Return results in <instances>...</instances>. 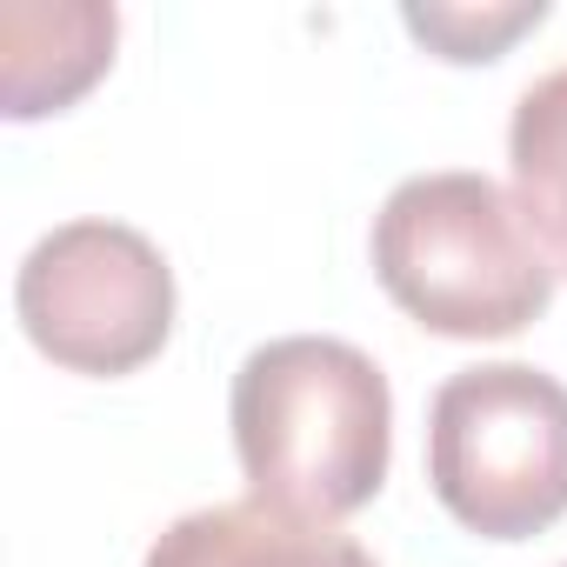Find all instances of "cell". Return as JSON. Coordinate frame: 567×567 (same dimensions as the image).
Returning <instances> with one entry per match:
<instances>
[{
	"label": "cell",
	"instance_id": "obj_1",
	"mask_svg": "<svg viewBox=\"0 0 567 567\" xmlns=\"http://www.w3.org/2000/svg\"><path fill=\"white\" fill-rule=\"evenodd\" d=\"M234 454L254 501L341 527L361 514L394 454L388 374L334 334H280L254 348L234 374Z\"/></svg>",
	"mask_w": 567,
	"mask_h": 567
},
{
	"label": "cell",
	"instance_id": "obj_2",
	"mask_svg": "<svg viewBox=\"0 0 567 567\" xmlns=\"http://www.w3.org/2000/svg\"><path fill=\"white\" fill-rule=\"evenodd\" d=\"M388 301L447 341H507L554 308V260L520 200L467 167L401 181L374 214Z\"/></svg>",
	"mask_w": 567,
	"mask_h": 567
},
{
	"label": "cell",
	"instance_id": "obj_3",
	"mask_svg": "<svg viewBox=\"0 0 567 567\" xmlns=\"http://www.w3.org/2000/svg\"><path fill=\"white\" fill-rule=\"evenodd\" d=\"M427 487L481 540H534L567 514V388L527 361L441 381L427 408Z\"/></svg>",
	"mask_w": 567,
	"mask_h": 567
},
{
	"label": "cell",
	"instance_id": "obj_4",
	"mask_svg": "<svg viewBox=\"0 0 567 567\" xmlns=\"http://www.w3.org/2000/svg\"><path fill=\"white\" fill-rule=\"evenodd\" d=\"M14 315L54 368L114 381L167 348L174 267L127 220H68L28 247Z\"/></svg>",
	"mask_w": 567,
	"mask_h": 567
},
{
	"label": "cell",
	"instance_id": "obj_5",
	"mask_svg": "<svg viewBox=\"0 0 567 567\" xmlns=\"http://www.w3.org/2000/svg\"><path fill=\"white\" fill-rule=\"evenodd\" d=\"M121 14L101 0H8L0 8V101L8 121L74 107L114 68Z\"/></svg>",
	"mask_w": 567,
	"mask_h": 567
},
{
	"label": "cell",
	"instance_id": "obj_6",
	"mask_svg": "<svg viewBox=\"0 0 567 567\" xmlns=\"http://www.w3.org/2000/svg\"><path fill=\"white\" fill-rule=\"evenodd\" d=\"M141 567H374V554L341 527L295 520L247 494L181 514Z\"/></svg>",
	"mask_w": 567,
	"mask_h": 567
},
{
	"label": "cell",
	"instance_id": "obj_7",
	"mask_svg": "<svg viewBox=\"0 0 567 567\" xmlns=\"http://www.w3.org/2000/svg\"><path fill=\"white\" fill-rule=\"evenodd\" d=\"M507 167H514V200L547 247L554 274H567V68L540 74L507 121Z\"/></svg>",
	"mask_w": 567,
	"mask_h": 567
},
{
	"label": "cell",
	"instance_id": "obj_8",
	"mask_svg": "<svg viewBox=\"0 0 567 567\" xmlns=\"http://www.w3.org/2000/svg\"><path fill=\"white\" fill-rule=\"evenodd\" d=\"M408 34L454 61V68H474V61H501L520 34H534L547 21V0H481V8H461V0H427V8H401Z\"/></svg>",
	"mask_w": 567,
	"mask_h": 567
},
{
	"label": "cell",
	"instance_id": "obj_9",
	"mask_svg": "<svg viewBox=\"0 0 567 567\" xmlns=\"http://www.w3.org/2000/svg\"><path fill=\"white\" fill-rule=\"evenodd\" d=\"M560 567H567V560H560Z\"/></svg>",
	"mask_w": 567,
	"mask_h": 567
}]
</instances>
